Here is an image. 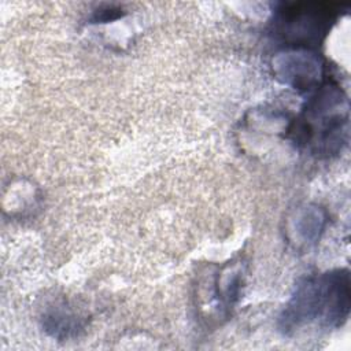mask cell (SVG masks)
<instances>
[{"label": "cell", "mask_w": 351, "mask_h": 351, "mask_svg": "<svg viewBox=\"0 0 351 351\" xmlns=\"http://www.w3.org/2000/svg\"><path fill=\"white\" fill-rule=\"evenodd\" d=\"M350 271L336 269L303 278L278 318L284 335H293L315 325L340 328L350 315Z\"/></svg>", "instance_id": "cell-1"}, {"label": "cell", "mask_w": 351, "mask_h": 351, "mask_svg": "<svg viewBox=\"0 0 351 351\" xmlns=\"http://www.w3.org/2000/svg\"><path fill=\"white\" fill-rule=\"evenodd\" d=\"M348 104L336 84H322L293 122L289 133L298 145L317 155H332L341 149L347 138Z\"/></svg>", "instance_id": "cell-2"}, {"label": "cell", "mask_w": 351, "mask_h": 351, "mask_svg": "<svg viewBox=\"0 0 351 351\" xmlns=\"http://www.w3.org/2000/svg\"><path fill=\"white\" fill-rule=\"evenodd\" d=\"M337 3H292L277 10L273 22L276 33L293 49H310L318 45L339 15Z\"/></svg>", "instance_id": "cell-3"}, {"label": "cell", "mask_w": 351, "mask_h": 351, "mask_svg": "<svg viewBox=\"0 0 351 351\" xmlns=\"http://www.w3.org/2000/svg\"><path fill=\"white\" fill-rule=\"evenodd\" d=\"M44 328L56 339H69L75 336L84 328V324L77 313L62 303L45 313Z\"/></svg>", "instance_id": "cell-4"}, {"label": "cell", "mask_w": 351, "mask_h": 351, "mask_svg": "<svg viewBox=\"0 0 351 351\" xmlns=\"http://www.w3.org/2000/svg\"><path fill=\"white\" fill-rule=\"evenodd\" d=\"M122 10L118 7V8H114V7H106L104 10H100L97 12H95V16L93 19L96 22H108V21H112V19H117L119 16H122Z\"/></svg>", "instance_id": "cell-5"}]
</instances>
